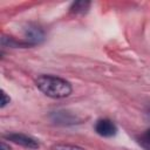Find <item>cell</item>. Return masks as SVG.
I'll use <instances>...</instances> for the list:
<instances>
[{"label":"cell","mask_w":150,"mask_h":150,"mask_svg":"<svg viewBox=\"0 0 150 150\" xmlns=\"http://www.w3.org/2000/svg\"><path fill=\"white\" fill-rule=\"evenodd\" d=\"M53 150H84L81 146L71 145V144H56L52 148Z\"/></svg>","instance_id":"cell-7"},{"label":"cell","mask_w":150,"mask_h":150,"mask_svg":"<svg viewBox=\"0 0 150 150\" xmlns=\"http://www.w3.org/2000/svg\"><path fill=\"white\" fill-rule=\"evenodd\" d=\"M35 84L46 96L52 98H63L71 93V84L67 80L54 75H40L35 80Z\"/></svg>","instance_id":"cell-1"},{"label":"cell","mask_w":150,"mask_h":150,"mask_svg":"<svg viewBox=\"0 0 150 150\" xmlns=\"http://www.w3.org/2000/svg\"><path fill=\"white\" fill-rule=\"evenodd\" d=\"M9 101H11L9 96H7V94H6L4 90H1V102H0V107H1V108H5V105L8 104Z\"/></svg>","instance_id":"cell-8"},{"label":"cell","mask_w":150,"mask_h":150,"mask_svg":"<svg viewBox=\"0 0 150 150\" xmlns=\"http://www.w3.org/2000/svg\"><path fill=\"white\" fill-rule=\"evenodd\" d=\"M5 138H7L8 141L15 143V144H19V145H22L25 148H28V149H38L40 146L39 142L28 136V135H25V134H19V132H12V134H7L5 135Z\"/></svg>","instance_id":"cell-3"},{"label":"cell","mask_w":150,"mask_h":150,"mask_svg":"<svg viewBox=\"0 0 150 150\" xmlns=\"http://www.w3.org/2000/svg\"><path fill=\"white\" fill-rule=\"evenodd\" d=\"M23 34H25V39H26V45H28V46L40 43L45 40V30L40 26L34 25V23L27 25Z\"/></svg>","instance_id":"cell-2"},{"label":"cell","mask_w":150,"mask_h":150,"mask_svg":"<svg viewBox=\"0 0 150 150\" xmlns=\"http://www.w3.org/2000/svg\"><path fill=\"white\" fill-rule=\"evenodd\" d=\"M89 7H90V2H89V1H83V0H81V1H75V2H73L69 9H70V12L74 13V14H84V13L88 12Z\"/></svg>","instance_id":"cell-6"},{"label":"cell","mask_w":150,"mask_h":150,"mask_svg":"<svg viewBox=\"0 0 150 150\" xmlns=\"http://www.w3.org/2000/svg\"><path fill=\"white\" fill-rule=\"evenodd\" d=\"M143 139H144L148 144H150V129H148V130L143 134Z\"/></svg>","instance_id":"cell-9"},{"label":"cell","mask_w":150,"mask_h":150,"mask_svg":"<svg viewBox=\"0 0 150 150\" xmlns=\"http://www.w3.org/2000/svg\"><path fill=\"white\" fill-rule=\"evenodd\" d=\"M1 148H0V150H11V148H9V145H7L4 141L1 142V145H0Z\"/></svg>","instance_id":"cell-10"},{"label":"cell","mask_w":150,"mask_h":150,"mask_svg":"<svg viewBox=\"0 0 150 150\" xmlns=\"http://www.w3.org/2000/svg\"><path fill=\"white\" fill-rule=\"evenodd\" d=\"M95 131L102 137H112L117 134V127L108 118H100L95 123Z\"/></svg>","instance_id":"cell-4"},{"label":"cell","mask_w":150,"mask_h":150,"mask_svg":"<svg viewBox=\"0 0 150 150\" xmlns=\"http://www.w3.org/2000/svg\"><path fill=\"white\" fill-rule=\"evenodd\" d=\"M50 120L56 123V124H61V125H70L74 123H77L79 118L73 115L69 111L66 110H59V111H54L50 114Z\"/></svg>","instance_id":"cell-5"}]
</instances>
